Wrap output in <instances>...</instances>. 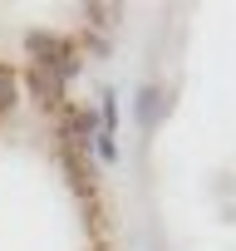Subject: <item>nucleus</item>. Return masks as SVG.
Wrapping results in <instances>:
<instances>
[{
    "mask_svg": "<svg viewBox=\"0 0 236 251\" xmlns=\"http://www.w3.org/2000/svg\"><path fill=\"white\" fill-rule=\"evenodd\" d=\"M158 108H163V89H158V84H143V89H138V103H133L138 128H143V133L158 128Z\"/></svg>",
    "mask_w": 236,
    "mask_h": 251,
    "instance_id": "nucleus-1",
    "label": "nucleus"
},
{
    "mask_svg": "<svg viewBox=\"0 0 236 251\" xmlns=\"http://www.w3.org/2000/svg\"><path fill=\"white\" fill-rule=\"evenodd\" d=\"M10 103H15V79H10V69H0V113Z\"/></svg>",
    "mask_w": 236,
    "mask_h": 251,
    "instance_id": "nucleus-2",
    "label": "nucleus"
}]
</instances>
